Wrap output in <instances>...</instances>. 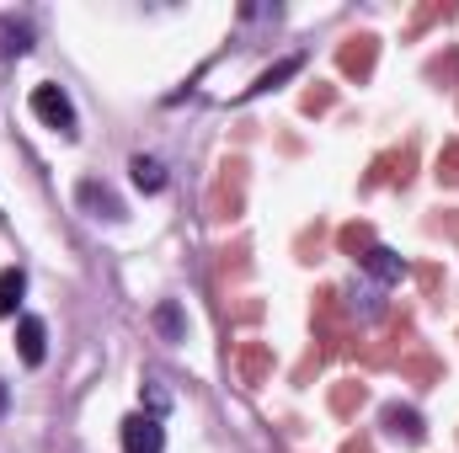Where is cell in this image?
<instances>
[{"instance_id": "obj_1", "label": "cell", "mask_w": 459, "mask_h": 453, "mask_svg": "<svg viewBox=\"0 0 459 453\" xmlns=\"http://www.w3.org/2000/svg\"><path fill=\"white\" fill-rule=\"evenodd\" d=\"M27 107H32V117H38V123H48L54 133L81 139V117H75V102H70V91H65V86H32Z\"/></svg>"}, {"instance_id": "obj_2", "label": "cell", "mask_w": 459, "mask_h": 453, "mask_svg": "<svg viewBox=\"0 0 459 453\" xmlns=\"http://www.w3.org/2000/svg\"><path fill=\"white\" fill-rule=\"evenodd\" d=\"M75 203L91 214V219H108V225H123L128 219V209H123V198H117L108 182H97V176H86L81 187H75Z\"/></svg>"}, {"instance_id": "obj_3", "label": "cell", "mask_w": 459, "mask_h": 453, "mask_svg": "<svg viewBox=\"0 0 459 453\" xmlns=\"http://www.w3.org/2000/svg\"><path fill=\"white\" fill-rule=\"evenodd\" d=\"M117 438H123V453H160L166 449V427H160V416H128L123 427H117Z\"/></svg>"}, {"instance_id": "obj_4", "label": "cell", "mask_w": 459, "mask_h": 453, "mask_svg": "<svg viewBox=\"0 0 459 453\" xmlns=\"http://www.w3.org/2000/svg\"><path fill=\"white\" fill-rule=\"evenodd\" d=\"M16 352H22L27 368H43V357H48V326L38 315H22L16 321Z\"/></svg>"}, {"instance_id": "obj_5", "label": "cell", "mask_w": 459, "mask_h": 453, "mask_svg": "<svg viewBox=\"0 0 459 453\" xmlns=\"http://www.w3.org/2000/svg\"><path fill=\"white\" fill-rule=\"evenodd\" d=\"M299 70H305V59H299V54H289V59H278L273 70H262V75H256V81H251V86L240 91V102H251V97H267V91H278V86H283L289 75H299Z\"/></svg>"}, {"instance_id": "obj_6", "label": "cell", "mask_w": 459, "mask_h": 453, "mask_svg": "<svg viewBox=\"0 0 459 453\" xmlns=\"http://www.w3.org/2000/svg\"><path fill=\"white\" fill-rule=\"evenodd\" d=\"M385 432L401 438V443H422V438H428V422H422L411 406H385Z\"/></svg>"}, {"instance_id": "obj_7", "label": "cell", "mask_w": 459, "mask_h": 453, "mask_svg": "<svg viewBox=\"0 0 459 453\" xmlns=\"http://www.w3.org/2000/svg\"><path fill=\"white\" fill-rule=\"evenodd\" d=\"M363 272L379 283V288H390V283H401V272H406V261L390 251V245H374L368 256H363Z\"/></svg>"}, {"instance_id": "obj_8", "label": "cell", "mask_w": 459, "mask_h": 453, "mask_svg": "<svg viewBox=\"0 0 459 453\" xmlns=\"http://www.w3.org/2000/svg\"><path fill=\"white\" fill-rule=\"evenodd\" d=\"M150 321H155L160 341H187V315H182V304H177V299H160Z\"/></svg>"}, {"instance_id": "obj_9", "label": "cell", "mask_w": 459, "mask_h": 453, "mask_svg": "<svg viewBox=\"0 0 459 453\" xmlns=\"http://www.w3.org/2000/svg\"><path fill=\"white\" fill-rule=\"evenodd\" d=\"M128 176H134L139 192H166V166H160L155 155H134V160H128Z\"/></svg>"}, {"instance_id": "obj_10", "label": "cell", "mask_w": 459, "mask_h": 453, "mask_svg": "<svg viewBox=\"0 0 459 453\" xmlns=\"http://www.w3.org/2000/svg\"><path fill=\"white\" fill-rule=\"evenodd\" d=\"M22 294H27V272L22 267H0V321H11L22 310Z\"/></svg>"}, {"instance_id": "obj_11", "label": "cell", "mask_w": 459, "mask_h": 453, "mask_svg": "<svg viewBox=\"0 0 459 453\" xmlns=\"http://www.w3.org/2000/svg\"><path fill=\"white\" fill-rule=\"evenodd\" d=\"M0 32H5V43H0L5 59H22V54L32 48V27H27V21H0Z\"/></svg>"}, {"instance_id": "obj_12", "label": "cell", "mask_w": 459, "mask_h": 453, "mask_svg": "<svg viewBox=\"0 0 459 453\" xmlns=\"http://www.w3.org/2000/svg\"><path fill=\"white\" fill-rule=\"evenodd\" d=\"M139 400L150 406L144 416H166V411H171V395L160 389V379H144V384H139Z\"/></svg>"}, {"instance_id": "obj_13", "label": "cell", "mask_w": 459, "mask_h": 453, "mask_svg": "<svg viewBox=\"0 0 459 453\" xmlns=\"http://www.w3.org/2000/svg\"><path fill=\"white\" fill-rule=\"evenodd\" d=\"M352 310H363V321H374V315L385 310V304H379V288H368V283L352 288Z\"/></svg>"}]
</instances>
